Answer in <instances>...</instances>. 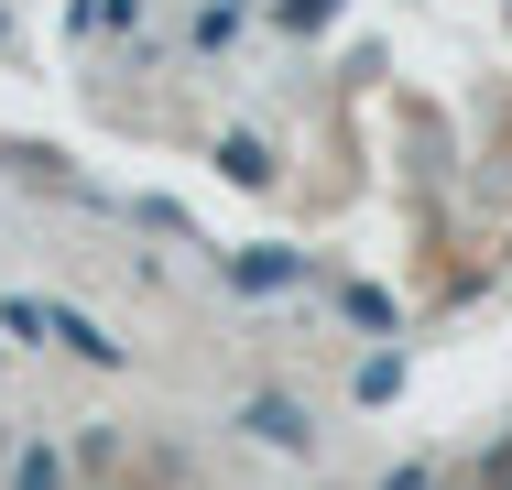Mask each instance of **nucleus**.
Listing matches in <instances>:
<instances>
[{
	"mask_svg": "<svg viewBox=\"0 0 512 490\" xmlns=\"http://www.w3.org/2000/svg\"><path fill=\"white\" fill-rule=\"evenodd\" d=\"M0 349H11V338H0Z\"/></svg>",
	"mask_w": 512,
	"mask_h": 490,
	"instance_id": "obj_15",
	"label": "nucleus"
},
{
	"mask_svg": "<svg viewBox=\"0 0 512 490\" xmlns=\"http://www.w3.org/2000/svg\"><path fill=\"white\" fill-rule=\"evenodd\" d=\"M0 44H11V11H0Z\"/></svg>",
	"mask_w": 512,
	"mask_h": 490,
	"instance_id": "obj_13",
	"label": "nucleus"
},
{
	"mask_svg": "<svg viewBox=\"0 0 512 490\" xmlns=\"http://www.w3.org/2000/svg\"><path fill=\"white\" fill-rule=\"evenodd\" d=\"M240 33H251V0H197V11H186V44H197V55H229Z\"/></svg>",
	"mask_w": 512,
	"mask_h": 490,
	"instance_id": "obj_6",
	"label": "nucleus"
},
{
	"mask_svg": "<svg viewBox=\"0 0 512 490\" xmlns=\"http://www.w3.org/2000/svg\"><path fill=\"white\" fill-rule=\"evenodd\" d=\"M469 490H512V425H502V436H480V458H469Z\"/></svg>",
	"mask_w": 512,
	"mask_h": 490,
	"instance_id": "obj_11",
	"label": "nucleus"
},
{
	"mask_svg": "<svg viewBox=\"0 0 512 490\" xmlns=\"http://www.w3.org/2000/svg\"><path fill=\"white\" fill-rule=\"evenodd\" d=\"M251 447H273V458H316V414L295 392H240V414H229Z\"/></svg>",
	"mask_w": 512,
	"mask_h": 490,
	"instance_id": "obj_1",
	"label": "nucleus"
},
{
	"mask_svg": "<svg viewBox=\"0 0 512 490\" xmlns=\"http://www.w3.org/2000/svg\"><path fill=\"white\" fill-rule=\"evenodd\" d=\"M360 403H393V392H404V349H371V360H360Z\"/></svg>",
	"mask_w": 512,
	"mask_h": 490,
	"instance_id": "obj_10",
	"label": "nucleus"
},
{
	"mask_svg": "<svg viewBox=\"0 0 512 490\" xmlns=\"http://www.w3.org/2000/svg\"><path fill=\"white\" fill-rule=\"evenodd\" d=\"M371 490H447V480H436L425 458H404V469H382V480H371Z\"/></svg>",
	"mask_w": 512,
	"mask_h": 490,
	"instance_id": "obj_12",
	"label": "nucleus"
},
{
	"mask_svg": "<svg viewBox=\"0 0 512 490\" xmlns=\"http://www.w3.org/2000/svg\"><path fill=\"white\" fill-rule=\"evenodd\" d=\"M218 284H229V294H295V284H306V251H284V240L218 251Z\"/></svg>",
	"mask_w": 512,
	"mask_h": 490,
	"instance_id": "obj_2",
	"label": "nucleus"
},
{
	"mask_svg": "<svg viewBox=\"0 0 512 490\" xmlns=\"http://www.w3.org/2000/svg\"><path fill=\"white\" fill-rule=\"evenodd\" d=\"M0 490H77V458H66L55 436H22V447H11V480H0Z\"/></svg>",
	"mask_w": 512,
	"mask_h": 490,
	"instance_id": "obj_5",
	"label": "nucleus"
},
{
	"mask_svg": "<svg viewBox=\"0 0 512 490\" xmlns=\"http://www.w3.org/2000/svg\"><path fill=\"white\" fill-rule=\"evenodd\" d=\"M338 11H349V0H273V22H284V33H295V44H316V33H327V22H338Z\"/></svg>",
	"mask_w": 512,
	"mask_h": 490,
	"instance_id": "obj_9",
	"label": "nucleus"
},
{
	"mask_svg": "<svg viewBox=\"0 0 512 490\" xmlns=\"http://www.w3.org/2000/svg\"><path fill=\"white\" fill-rule=\"evenodd\" d=\"M55 349H77L88 371H131V338H109L88 305H55Z\"/></svg>",
	"mask_w": 512,
	"mask_h": 490,
	"instance_id": "obj_4",
	"label": "nucleus"
},
{
	"mask_svg": "<svg viewBox=\"0 0 512 490\" xmlns=\"http://www.w3.org/2000/svg\"><path fill=\"white\" fill-rule=\"evenodd\" d=\"M0 338H11V349H44V338H55V305H44V294H0Z\"/></svg>",
	"mask_w": 512,
	"mask_h": 490,
	"instance_id": "obj_7",
	"label": "nucleus"
},
{
	"mask_svg": "<svg viewBox=\"0 0 512 490\" xmlns=\"http://www.w3.org/2000/svg\"><path fill=\"white\" fill-rule=\"evenodd\" d=\"M458 490H469V480H458Z\"/></svg>",
	"mask_w": 512,
	"mask_h": 490,
	"instance_id": "obj_16",
	"label": "nucleus"
},
{
	"mask_svg": "<svg viewBox=\"0 0 512 490\" xmlns=\"http://www.w3.org/2000/svg\"><path fill=\"white\" fill-rule=\"evenodd\" d=\"M502 22H512V0H502Z\"/></svg>",
	"mask_w": 512,
	"mask_h": 490,
	"instance_id": "obj_14",
	"label": "nucleus"
},
{
	"mask_svg": "<svg viewBox=\"0 0 512 490\" xmlns=\"http://www.w3.org/2000/svg\"><path fill=\"white\" fill-rule=\"evenodd\" d=\"M338 305H349V316H360L371 338H393V327H404V316H393V294H382V284H338Z\"/></svg>",
	"mask_w": 512,
	"mask_h": 490,
	"instance_id": "obj_8",
	"label": "nucleus"
},
{
	"mask_svg": "<svg viewBox=\"0 0 512 490\" xmlns=\"http://www.w3.org/2000/svg\"><path fill=\"white\" fill-rule=\"evenodd\" d=\"M207 164H218L240 196H273V186H284V153H273L262 131H218V153H207Z\"/></svg>",
	"mask_w": 512,
	"mask_h": 490,
	"instance_id": "obj_3",
	"label": "nucleus"
}]
</instances>
